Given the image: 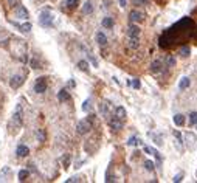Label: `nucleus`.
<instances>
[{
	"instance_id": "nucleus-25",
	"label": "nucleus",
	"mask_w": 197,
	"mask_h": 183,
	"mask_svg": "<svg viewBox=\"0 0 197 183\" xmlns=\"http://www.w3.org/2000/svg\"><path fill=\"white\" fill-rule=\"evenodd\" d=\"M180 55H182V57H189L191 48H189V47H182V48H180Z\"/></svg>"
},
{
	"instance_id": "nucleus-17",
	"label": "nucleus",
	"mask_w": 197,
	"mask_h": 183,
	"mask_svg": "<svg viewBox=\"0 0 197 183\" xmlns=\"http://www.w3.org/2000/svg\"><path fill=\"white\" fill-rule=\"evenodd\" d=\"M162 67H163L162 61H154V62H152V65H151L152 73H160V71H162Z\"/></svg>"
},
{
	"instance_id": "nucleus-33",
	"label": "nucleus",
	"mask_w": 197,
	"mask_h": 183,
	"mask_svg": "<svg viewBox=\"0 0 197 183\" xmlns=\"http://www.w3.org/2000/svg\"><path fill=\"white\" fill-rule=\"evenodd\" d=\"M182 180H183V172H182V174H176V175H174V178H172L174 183H178V182H182Z\"/></svg>"
},
{
	"instance_id": "nucleus-21",
	"label": "nucleus",
	"mask_w": 197,
	"mask_h": 183,
	"mask_svg": "<svg viewBox=\"0 0 197 183\" xmlns=\"http://www.w3.org/2000/svg\"><path fill=\"white\" fill-rule=\"evenodd\" d=\"M144 169L147 172H154V169H155V163L152 162V160H146L144 162Z\"/></svg>"
},
{
	"instance_id": "nucleus-6",
	"label": "nucleus",
	"mask_w": 197,
	"mask_h": 183,
	"mask_svg": "<svg viewBox=\"0 0 197 183\" xmlns=\"http://www.w3.org/2000/svg\"><path fill=\"white\" fill-rule=\"evenodd\" d=\"M45 90H47V78H37L34 82V92L45 93Z\"/></svg>"
},
{
	"instance_id": "nucleus-7",
	"label": "nucleus",
	"mask_w": 197,
	"mask_h": 183,
	"mask_svg": "<svg viewBox=\"0 0 197 183\" xmlns=\"http://www.w3.org/2000/svg\"><path fill=\"white\" fill-rule=\"evenodd\" d=\"M22 84H24V78L20 75H14L11 79H10V87L11 88H19Z\"/></svg>"
},
{
	"instance_id": "nucleus-26",
	"label": "nucleus",
	"mask_w": 197,
	"mask_h": 183,
	"mask_svg": "<svg viewBox=\"0 0 197 183\" xmlns=\"http://www.w3.org/2000/svg\"><path fill=\"white\" fill-rule=\"evenodd\" d=\"M189 124H191V126H196V124H197V112H191L189 113Z\"/></svg>"
},
{
	"instance_id": "nucleus-14",
	"label": "nucleus",
	"mask_w": 197,
	"mask_h": 183,
	"mask_svg": "<svg viewBox=\"0 0 197 183\" xmlns=\"http://www.w3.org/2000/svg\"><path fill=\"white\" fill-rule=\"evenodd\" d=\"M129 47L133 48V50H137V48L140 47V39H138V36H129Z\"/></svg>"
},
{
	"instance_id": "nucleus-11",
	"label": "nucleus",
	"mask_w": 197,
	"mask_h": 183,
	"mask_svg": "<svg viewBox=\"0 0 197 183\" xmlns=\"http://www.w3.org/2000/svg\"><path fill=\"white\" fill-rule=\"evenodd\" d=\"M16 154H17V157H26V155L30 154V149H28V146H25V144H19V146H17V151H16Z\"/></svg>"
},
{
	"instance_id": "nucleus-27",
	"label": "nucleus",
	"mask_w": 197,
	"mask_h": 183,
	"mask_svg": "<svg viewBox=\"0 0 197 183\" xmlns=\"http://www.w3.org/2000/svg\"><path fill=\"white\" fill-rule=\"evenodd\" d=\"M166 64H168V67H176V64H177L176 57H174V56H168L166 57Z\"/></svg>"
},
{
	"instance_id": "nucleus-36",
	"label": "nucleus",
	"mask_w": 197,
	"mask_h": 183,
	"mask_svg": "<svg viewBox=\"0 0 197 183\" xmlns=\"http://www.w3.org/2000/svg\"><path fill=\"white\" fill-rule=\"evenodd\" d=\"M118 5L121 8H126L127 6V0H118Z\"/></svg>"
},
{
	"instance_id": "nucleus-37",
	"label": "nucleus",
	"mask_w": 197,
	"mask_h": 183,
	"mask_svg": "<svg viewBox=\"0 0 197 183\" xmlns=\"http://www.w3.org/2000/svg\"><path fill=\"white\" fill-rule=\"evenodd\" d=\"M37 138H39V141H44L45 135H44V132H42V131H37Z\"/></svg>"
},
{
	"instance_id": "nucleus-13",
	"label": "nucleus",
	"mask_w": 197,
	"mask_h": 183,
	"mask_svg": "<svg viewBox=\"0 0 197 183\" xmlns=\"http://www.w3.org/2000/svg\"><path fill=\"white\" fill-rule=\"evenodd\" d=\"M57 99L61 102H65V101H70V93L65 90V88H62V90L57 92Z\"/></svg>"
},
{
	"instance_id": "nucleus-29",
	"label": "nucleus",
	"mask_w": 197,
	"mask_h": 183,
	"mask_svg": "<svg viewBox=\"0 0 197 183\" xmlns=\"http://www.w3.org/2000/svg\"><path fill=\"white\" fill-rule=\"evenodd\" d=\"M149 135H151L152 138H154V143H155V144H158V146H162V144H163L162 137H160V135H154V133H149Z\"/></svg>"
},
{
	"instance_id": "nucleus-28",
	"label": "nucleus",
	"mask_w": 197,
	"mask_h": 183,
	"mask_svg": "<svg viewBox=\"0 0 197 183\" xmlns=\"http://www.w3.org/2000/svg\"><path fill=\"white\" fill-rule=\"evenodd\" d=\"M81 110H82V112H88V110H90V99H86V101L82 102Z\"/></svg>"
},
{
	"instance_id": "nucleus-10",
	"label": "nucleus",
	"mask_w": 197,
	"mask_h": 183,
	"mask_svg": "<svg viewBox=\"0 0 197 183\" xmlns=\"http://www.w3.org/2000/svg\"><path fill=\"white\" fill-rule=\"evenodd\" d=\"M101 25L104 26V28L107 30H112L115 26V20H113V17H110V16H106L104 19L101 20Z\"/></svg>"
},
{
	"instance_id": "nucleus-2",
	"label": "nucleus",
	"mask_w": 197,
	"mask_h": 183,
	"mask_svg": "<svg viewBox=\"0 0 197 183\" xmlns=\"http://www.w3.org/2000/svg\"><path fill=\"white\" fill-rule=\"evenodd\" d=\"M76 129H78V132L81 133V135H86V133H88V132H90V129H92V121L88 118H84V119H81V121L78 123Z\"/></svg>"
},
{
	"instance_id": "nucleus-24",
	"label": "nucleus",
	"mask_w": 197,
	"mask_h": 183,
	"mask_svg": "<svg viewBox=\"0 0 197 183\" xmlns=\"http://www.w3.org/2000/svg\"><path fill=\"white\" fill-rule=\"evenodd\" d=\"M78 68L87 73V71H88V62H87V61H79V62H78Z\"/></svg>"
},
{
	"instance_id": "nucleus-19",
	"label": "nucleus",
	"mask_w": 197,
	"mask_h": 183,
	"mask_svg": "<svg viewBox=\"0 0 197 183\" xmlns=\"http://www.w3.org/2000/svg\"><path fill=\"white\" fill-rule=\"evenodd\" d=\"M11 23H14V22H11ZM14 25L22 31V33H30V30H31V23H30V22H26V23H22V25H17V23H14Z\"/></svg>"
},
{
	"instance_id": "nucleus-38",
	"label": "nucleus",
	"mask_w": 197,
	"mask_h": 183,
	"mask_svg": "<svg viewBox=\"0 0 197 183\" xmlns=\"http://www.w3.org/2000/svg\"><path fill=\"white\" fill-rule=\"evenodd\" d=\"M106 180H107V182H115V180H116V177H115V175H109V177L106 178Z\"/></svg>"
},
{
	"instance_id": "nucleus-22",
	"label": "nucleus",
	"mask_w": 197,
	"mask_h": 183,
	"mask_svg": "<svg viewBox=\"0 0 197 183\" xmlns=\"http://www.w3.org/2000/svg\"><path fill=\"white\" fill-rule=\"evenodd\" d=\"M100 112H101L102 117H106V118H107V113H109V106H107L104 101H102L101 104H100Z\"/></svg>"
},
{
	"instance_id": "nucleus-20",
	"label": "nucleus",
	"mask_w": 197,
	"mask_h": 183,
	"mask_svg": "<svg viewBox=\"0 0 197 183\" xmlns=\"http://www.w3.org/2000/svg\"><path fill=\"white\" fill-rule=\"evenodd\" d=\"M127 146H143V141L137 137H131L127 140Z\"/></svg>"
},
{
	"instance_id": "nucleus-30",
	"label": "nucleus",
	"mask_w": 197,
	"mask_h": 183,
	"mask_svg": "<svg viewBox=\"0 0 197 183\" xmlns=\"http://www.w3.org/2000/svg\"><path fill=\"white\" fill-rule=\"evenodd\" d=\"M87 57H88V61L92 62V65H95V67H98V61H96V57L92 55V53H87Z\"/></svg>"
},
{
	"instance_id": "nucleus-15",
	"label": "nucleus",
	"mask_w": 197,
	"mask_h": 183,
	"mask_svg": "<svg viewBox=\"0 0 197 183\" xmlns=\"http://www.w3.org/2000/svg\"><path fill=\"white\" fill-rule=\"evenodd\" d=\"M189 86H191V79L188 76H183L180 79V82H178V88H180V90H186Z\"/></svg>"
},
{
	"instance_id": "nucleus-12",
	"label": "nucleus",
	"mask_w": 197,
	"mask_h": 183,
	"mask_svg": "<svg viewBox=\"0 0 197 183\" xmlns=\"http://www.w3.org/2000/svg\"><path fill=\"white\" fill-rule=\"evenodd\" d=\"M93 12V3L90 2V0H87V2H84V5H82V14H92Z\"/></svg>"
},
{
	"instance_id": "nucleus-40",
	"label": "nucleus",
	"mask_w": 197,
	"mask_h": 183,
	"mask_svg": "<svg viewBox=\"0 0 197 183\" xmlns=\"http://www.w3.org/2000/svg\"><path fill=\"white\" fill-rule=\"evenodd\" d=\"M196 177H197V172H196Z\"/></svg>"
},
{
	"instance_id": "nucleus-32",
	"label": "nucleus",
	"mask_w": 197,
	"mask_h": 183,
	"mask_svg": "<svg viewBox=\"0 0 197 183\" xmlns=\"http://www.w3.org/2000/svg\"><path fill=\"white\" fill-rule=\"evenodd\" d=\"M65 5H67V8H75L76 5H78V0H67Z\"/></svg>"
},
{
	"instance_id": "nucleus-16",
	"label": "nucleus",
	"mask_w": 197,
	"mask_h": 183,
	"mask_svg": "<svg viewBox=\"0 0 197 183\" xmlns=\"http://www.w3.org/2000/svg\"><path fill=\"white\" fill-rule=\"evenodd\" d=\"M127 34H129V36H138V34H140V26H137L133 22H131L129 30H127Z\"/></svg>"
},
{
	"instance_id": "nucleus-34",
	"label": "nucleus",
	"mask_w": 197,
	"mask_h": 183,
	"mask_svg": "<svg viewBox=\"0 0 197 183\" xmlns=\"http://www.w3.org/2000/svg\"><path fill=\"white\" fill-rule=\"evenodd\" d=\"M143 151H144L146 154H149V155H154V149H151L149 146H146V144H143Z\"/></svg>"
},
{
	"instance_id": "nucleus-9",
	"label": "nucleus",
	"mask_w": 197,
	"mask_h": 183,
	"mask_svg": "<svg viewBox=\"0 0 197 183\" xmlns=\"http://www.w3.org/2000/svg\"><path fill=\"white\" fill-rule=\"evenodd\" d=\"M172 119H174V124H176V126H178V127L185 126V123H186V117H185L183 113H176Z\"/></svg>"
},
{
	"instance_id": "nucleus-39",
	"label": "nucleus",
	"mask_w": 197,
	"mask_h": 183,
	"mask_svg": "<svg viewBox=\"0 0 197 183\" xmlns=\"http://www.w3.org/2000/svg\"><path fill=\"white\" fill-rule=\"evenodd\" d=\"M8 3H10V5H11V6H14V5H16V3H17V0H8Z\"/></svg>"
},
{
	"instance_id": "nucleus-4",
	"label": "nucleus",
	"mask_w": 197,
	"mask_h": 183,
	"mask_svg": "<svg viewBox=\"0 0 197 183\" xmlns=\"http://www.w3.org/2000/svg\"><path fill=\"white\" fill-rule=\"evenodd\" d=\"M129 19L133 23H140V22H144V12L140 10H132L129 12Z\"/></svg>"
},
{
	"instance_id": "nucleus-1",
	"label": "nucleus",
	"mask_w": 197,
	"mask_h": 183,
	"mask_svg": "<svg viewBox=\"0 0 197 183\" xmlns=\"http://www.w3.org/2000/svg\"><path fill=\"white\" fill-rule=\"evenodd\" d=\"M53 20H55V17H53V14L48 10H44L41 14H39V25L41 26L50 28V26H53Z\"/></svg>"
},
{
	"instance_id": "nucleus-5",
	"label": "nucleus",
	"mask_w": 197,
	"mask_h": 183,
	"mask_svg": "<svg viewBox=\"0 0 197 183\" xmlns=\"http://www.w3.org/2000/svg\"><path fill=\"white\" fill-rule=\"evenodd\" d=\"M14 16L17 17V19L26 20V19L30 17V12H28V10H26L24 5H17V6L14 8Z\"/></svg>"
},
{
	"instance_id": "nucleus-8",
	"label": "nucleus",
	"mask_w": 197,
	"mask_h": 183,
	"mask_svg": "<svg viewBox=\"0 0 197 183\" xmlns=\"http://www.w3.org/2000/svg\"><path fill=\"white\" fill-rule=\"evenodd\" d=\"M95 37H96V42H98V45H100V47H106L107 45V36L102 33V31H96Z\"/></svg>"
},
{
	"instance_id": "nucleus-3",
	"label": "nucleus",
	"mask_w": 197,
	"mask_h": 183,
	"mask_svg": "<svg viewBox=\"0 0 197 183\" xmlns=\"http://www.w3.org/2000/svg\"><path fill=\"white\" fill-rule=\"evenodd\" d=\"M109 126L113 129L115 132H118V131H121L123 129V119L121 118H118L116 115H112V117H109Z\"/></svg>"
},
{
	"instance_id": "nucleus-35",
	"label": "nucleus",
	"mask_w": 197,
	"mask_h": 183,
	"mask_svg": "<svg viewBox=\"0 0 197 183\" xmlns=\"http://www.w3.org/2000/svg\"><path fill=\"white\" fill-rule=\"evenodd\" d=\"M70 182H81V177H70V178H67V183H70Z\"/></svg>"
},
{
	"instance_id": "nucleus-31",
	"label": "nucleus",
	"mask_w": 197,
	"mask_h": 183,
	"mask_svg": "<svg viewBox=\"0 0 197 183\" xmlns=\"http://www.w3.org/2000/svg\"><path fill=\"white\" fill-rule=\"evenodd\" d=\"M131 86L135 88V90H138V88L141 87V84H140V79H132V82H131Z\"/></svg>"
},
{
	"instance_id": "nucleus-23",
	"label": "nucleus",
	"mask_w": 197,
	"mask_h": 183,
	"mask_svg": "<svg viewBox=\"0 0 197 183\" xmlns=\"http://www.w3.org/2000/svg\"><path fill=\"white\" fill-rule=\"evenodd\" d=\"M28 175H30L28 169H20V171H19V180L20 182H25L26 178H28Z\"/></svg>"
},
{
	"instance_id": "nucleus-18",
	"label": "nucleus",
	"mask_w": 197,
	"mask_h": 183,
	"mask_svg": "<svg viewBox=\"0 0 197 183\" xmlns=\"http://www.w3.org/2000/svg\"><path fill=\"white\" fill-rule=\"evenodd\" d=\"M115 115L118 118H121V119H126V117H127V113H126V109H124L123 106H118L116 107V110H115Z\"/></svg>"
}]
</instances>
